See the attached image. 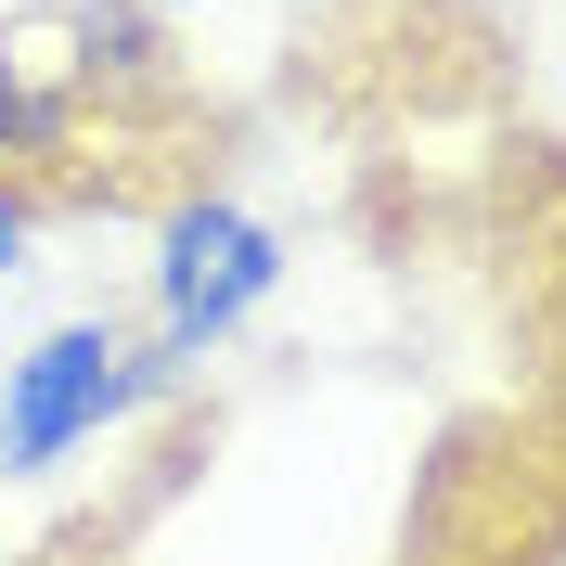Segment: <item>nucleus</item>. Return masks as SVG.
Listing matches in <instances>:
<instances>
[{"label": "nucleus", "mask_w": 566, "mask_h": 566, "mask_svg": "<svg viewBox=\"0 0 566 566\" xmlns=\"http://www.w3.org/2000/svg\"><path fill=\"white\" fill-rule=\"evenodd\" d=\"M180 116H193V65H180L168 13H142V0H27V13H0V180L39 219L91 207L77 155H142Z\"/></svg>", "instance_id": "1"}, {"label": "nucleus", "mask_w": 566, "mask_h": 566, "mask_svg": "<svg viewBox=\"0 0 566 566\" xmlns=\"http://www.w3.org/2000/svg\"><path fill=\"white\" fill-rule=\"evenodd\" d=\"M155 412L129 322H52L0 360V476H52L65 451H91L104 424Z\"/></svg>", "instance_id": "2"}, {"label": "nucleus", "mask_w": 566, "mask_h": 566, "mask_svg": "<svg viewBox=\"0 0 566 566\" xmlns=\"http://www.w3.org/2000/svg\"><path fill=\"white\" fill-rule=\"evenodd\" d=\"M283 283V232L258 207H232V193H180L168 219H155V335H168L180 360L232 348L258 310H271Z\"/></svg>", "instance_id": "3"}, {"label": "nucleus", "mask_w": 566, "mask_h": 566, "mask_svg": "<svg viewBox=\"0 0 566 566\" xmlns=\"http://www.w3.org/2000/svg\"><path fill=\"white\" fill-rule=\"evenodd\" d=\"M27 245H39V207L13 193V180H0V271H27Z\"/></svg>", "instance_id": "4"}, {"label": "nucleus", "mask_w": 566, "mask_h": 566, "mask_svg": "<svg viewBox=\"0 0 566 566\" xmlns=\"http://www.w3.org/2000/svg\"><path fill=\"white\" fill-rule=\"evenodd\" d=\"M142 13H193V0H142Z\"/></svg>", "instance_id": "5"}]
</instances>
